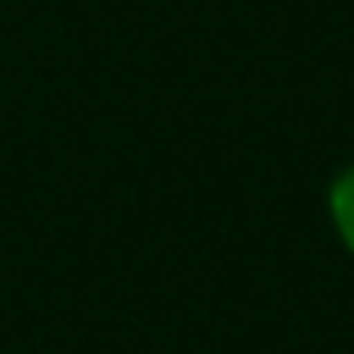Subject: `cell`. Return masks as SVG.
Listing matches in <instances>:
<instances>
[{
  "label": "cell",
  "mask_w": 354,
  "mask_h": 354,
  "mask_svg": "<svg viewBox=\"0 0 354 354\" xmlns=\"http://www.w3.org/2000/svg\"><path fill=\"white\" fill-rule=\"evenodd\" d=\"M328 211H332V225H337L341 242L354 251V166L337 175V184L328 193Z\"/></svg>",
  "instance_id": "1"
}]
</instances>
